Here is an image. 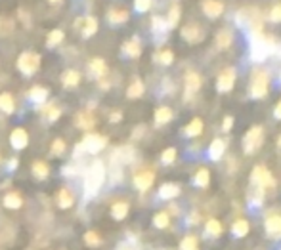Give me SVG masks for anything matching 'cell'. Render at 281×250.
<instances>
[{"label": "cell", "instance_id": "cell-1", "mask_svg": "<svg viewBox=\"0 0 281 250\" xmlns=\"http://www.w3.org/2000/svg\"><path fill=\"white\" fill-rule=\"evenodd\" d=\"M272 75L266 67H254L249 78V95L252 99H264L270 90Z\"/></svg>", "mask_w": 281, "mask_h": 250}, {"label": "cell", "instance_id": "cell-2", "mask_svg": "<svg viewBox=\"0 0 281 250\" xmlns=\"http://www.w3.org/2000/svg\"><path fill=\"white\" fill-rule=\"evenodd\" d=\"M105 180V164L101 160H94L84 178V191L86 195H96Z\"/></svg>", "mask_w": 281, "mask_h": 250}, {"label": "cell", "instance_id": "cell-3", "mask_svg": "<svg viewBox=\"0 0 281 250\" xmlns=\"http://www.w3.org/2000/svg\"><path fill=\"white\" fill-rule=\"evenodd\" d=\"M262 143H264V128L260 125L250 126L249 130L245 132V136H243V141H241L243 153L245 155H254L262 147Z\"/></svg>", "mask_w": 281, "mask_h": 250}, {"label": "cell", "instance_id": "cell-4", "mask_svg": "<svg viewBox=\"0 0 281 250\" xmlns=\"http://www.w3.org/2000/svg\"><path fill=\"white\" fill-rule=\"evenodd\" d=\"M105 145H107V140H105L103 136H99V134H86L84 140L75 147V156H81L84 151L96 155V153H99Z\"/></svg>", "mask_w": 281, "mask_h": 250}, {"label": "cell", "instance_id": "cell-5", "mask_svg": "<svg viewBox=\"0 0 281 250\" xmlns=\"http://www.w3.org/2000/svg\"><path fill=\"white\" fill-rule=\"evenodd\" d=\"M237 82V69L235 67H224L216 77V92L218 94H228L235 88Z\"/></svg>", "mask_w": 281, "mask_h": 250}, {"label": "cell", "instance_id": "cell-6", "mask_svg": "<svg viewBox=\"0 0 281 250\" xmlns=\"http://www.w3.org/2000/svg\"><path fill=\"white\" fill-rule=\"evenodd\" d=\"M250 184H252L254 188H262V189L276 188V178L272 176V172H270L266 166L258 164V166H254L252 172H250Z\"/></svg>", "mask_w": 281, "mask_h": 250}, {"label": "cell", "instance_id": "cell-7", "mask_svg": "<svg viewBox=\"0 0 281 250\" xmlns=\"http://www.w3.org/2000/svg\"><path fill=\"white\" fill-rule=\"evenodd\" d=\"M274 46V40L272 38H268V36H258V38H254V42H252V50H250V56H252V60L254 62H264L270 54H272V48Z\"/></svg>", "mask_w": 281, "mask_h": 250}, {"label": "cell", "instance_id": "cell-8", "mask_svg": "<svg viewBox=\"0 0 281 250\" xmlns=\"http://www.w3.org/2000/svg\"><path fill=\"white\" fill-rule=\"evenodd\" d=\"M40 67V56L34 54V52H23L19 58H17V69L23 73V75H34Z\"/></svg>", "mask_w": 281, "mask_h": 250}, {"label": "cell", "instance_id": "cell-9", "mask_svg": "<svg viewBox=\"0 0 281 250\" xmlns=\"http://www.w3.org/2000/svg\"><path fill=\"white\" fill-rule=\"evenodd\" d=\"M203 86V77L197 71H187L184 77V99L189 101Z\"/></svg>", "mask_w": 281, "mask_h": 250}, {"label": "cell", "instance_id": "cell-10", "mask_svg": "<svg viewBox=\"0 0 281 250\" xmlns=\"http://www.w3.org/2000/svg\"><path fill=\"white\" fill-rule=\"evenodd\" d=\"M180 36L186 40L187 44H199V42L205 40V29L199 23H187L182 27Z\"/></svg>", "mask_w": 281, "mask_h": 250}, {"label": "cell", "instance_id": "cell-11", "mask_svg": "<svg viewBox=\"0 0 281 250\" xmlns=\"http://www.w3.org/2000/svg\"><path fill=\"white\" fill-rule=\"evenodd\" d=\"M260 19V12L256 8H241L235 14V23L243 29H249L252 23H256Z\"/></svg>", "mask_w": 281, "mask_h": 250}, {"label": "cell", "instance_id": "cell-12", "mask_svg": "<svg viewBox=\"0 0 281 250\" xmlns=\"http://www.w3.org/2000/svg\"><path fill=\"white\" fill-rule=\"evenodd\" d=\"M224 10H226L224 0H203L201 2V12L209 19H218L220 16L224 14Z\"/></svg>", "mask_w": 281, "mask_h": 250}, {"label": "cell", "instance_id": "cell-13", "mask_svg": "<svg viewBox=\"0 0 281 250\" xmlns=\"http://www.w3.org/2000/svg\"><path fill=\"white\" fill-rule=\"evenodd\" d=\"M226 149H228V141H226L224 138H215V140L211 141L209 149H207V156L216 162V160H220V158L224 156Z\"/></svg>", "mask_w": 281, "mask_h": 250}, {"label": "cell", "instance_id": "cell-14", "mask_svg": "<svg viewBox=\"0 0 281 250\" xmlns=\"http://www.w3.org/2000/svg\"><path fill=\"white\" fill-rule=\"evenodd\" d=\"M153 182H155V172L153 170H144V172L134 176V186L140 191H148L153 186Z\"/></svg>", "mask_w": 281, "mask_h": 250}, {"label": "cell", "instance_id": "cell-15", "mask_svg": "<svg viewBox=\"0 0 281 250\" xmlns=\"http://www.w3.org/2000/svg\"><path fill=\"white\" fill-rule=\"evenodd\" d=\"M10 143L14 149H23L29 143V134L25 128H14L10 134Z\"/></svg>", "mask_w": 281, "mask_h": 250}, {"label": "cell", "instance_id": "cell-16", "mask_svg": "<svg viewBox=\"0 0 281 250\" xmlns=\"http://www.w3.org/2000/svg\"><path fill=\"white\" fill-rule=\"evenodd\" d=\"M231 44H233V31L228 29V27L220 29V31L216 32V36H215V46H216V50H228Z\"/></svg>", "mask_w": 281, "mask_h": 250}, {"label": "cell", "instance_id": "cell-17", "mask_svg": "<svg viewBox=\"0 0 281 250\" xmlns=\"http://www.w3.org/2000/svg\"><path fill=\"white\" fill-rule=\"evenodd\" d=\"M264 227H266V233H268L270 237L280 239L281 237V214H272V216H268Z\"/></svg>", "mask_w": 281, "mask_h": 250}, {"label": "cell", "instance_id": "cell-18", "mask_svg": "<svg viewBox=\"0 0 281 250\" xmlns=\"http://www.w3.org/2000/svg\"><path fill=\"white\" fill-rule=\"evenodd\" d=\"M203 128H205V125H203V119H199V117H193L189 123H187L186 126H184V136H187V138H199L201 134H203Z\"/></svg>", "mask_w": 281, "mask_h": 250}, {"label": "cell", "instance_id": "cell-19", "mask_svg": "<svg viewBox=\"0 0 281 250\" xmlns=\"http://www.w3.org/2000/svg\"><path fill=\"white\" fill-rule=\"evenodd\" d=\"M123 52L128 58H140L142 56V42H140V38L134 36V38L126 40L125 44H123Z\"/></svg>", "mask_w": 281, "mask_h": 250}, {"label": "cell", "instance_id": "cell-20", "mask_svg": "<svg viewBox=\"0 0 281 250\" xmlns=\"http://www.w3.org/2000/svg\"><path fill=\"white\" fill-rule=\"evenodd\" d=\"M172 109L168 107V105H161V107H157L155 109V125L157 126H163V125H168L170 121H172Z\"/></svg>", "mask_w": 281, "mask_h": 250}, {"label": "cell", "instance_id": "cell-21", "mask_svg": "<svg viewBox=\"0 0 281 250\" xmlns=\"http://www.w3.org/2000/svg\"><path fill=\"white\" fill-rule=\"evenodd\" d=\"M88 71H90V75H92L94 78H103L105 77V73H107V65H105V62L101 60V58H94L92 62H90V65H88Z\"/></svg>", "mask_w": 281, "mask_h": 250}, {"label": "cell", "instance_id": "cell-22", "mask_svg": "<svg viewBox=\"0 0 281 250\" xmlns=\"http://www.w3.org/2000/svg\"><path fill=\"white\" fill-rule=\"evenodd\" d=\"M132 156H134V149L132 147H119V149H115V153L111 156V160L115 162V164H125V162H130L132 160Z\"/></svg>", "mask_w": 281, "mask_h": 250}, {"label": "cell", "instance_id": "cell-23", "mask_svg": "<svg viewBox=\"0 0 281 250\" xmlns=\"http://www.w3.org/2000/svg\"><path fill=\"white\" fill-rule=\"evenodd\" d=\"M180 195V186L178 184H163L159 188V197L165 201H172Z\"/></svg>", "mask_w": 281, "mask_h": 250}, {"label": "cell", "instance_id": "cell-24", "mask_svg": "<svg viewBox=\"0 0 281 250\" xmlns=\"http://www.w3.org/2000/svg\"><path fill=\"white\" fill-rule=\"evenodd\" d=\"M180 17H182V8H180V4H172V6H170V10H168V16L165 17V21H166L168 29L178 27Z\"/></svg>", "mask_w": 281, "mask_h": 250}, {"label": "cell", "instance_id": "cell-25", "mask_svg": "<svg viewBox=\"0 0 281 250\" xmlns=\"http://www.w3.org/2000/svg\"><path fill=\"white\" fill-rule=\"evenodd\" d=\"M62 82L65 88H75L79 82H81V73L75 71V69H69L62 75Z\"/></svg>", "mask_w": 281, "mask_h": 250}, {"label": "cell", "instance_id": "cell-26", "mask_svg": "<svg viewBox=\"0 0 281 250\" xmlns=\"http://www.w3.org/2000/svg\"><path fill=\"white\" fill-rule=\"evenodd\" d=\"M193 184L201 189L209 188V184H211V170L209 168H199L195 172V176H193Z\"/></svg>", "mask_w": 281, "mask_h": 250}, {"label": "cell", "instance_id": "cell-27", "mask_svg": "<svg viewBox=\"0 0 281 250\" xmlns=\"http://www.w3.org/2000/svg\"><path fill=\"white\" fill-rule=\"evenodd\" d=\"M146 92V84L140 80V78H134L132 82H130V86H128V90H126V95L130 97V99H138V97H142Z\"/></svg>", "mask_w": 281, "mask_h": 250}, {"label": "cell", "instance_id": "cell-28", "mask_svg": "<svg viewBox=\"0 0 281 250\" xmlns=\"http://www.w3.org/2000/svg\"><path fill=\"white\" fill-rule=\"evenodd\" d=\"M107 19H109L111 23H115V25L126 23V21H128V12L123 10V8H111V10L107 12Z\"/></svg>", "mask_w": 281, "mask_h": 250}, {"label": "cell", "instance_id": "cell-29", "mask_svg": "<svg viewBox=\"0 0 281 250\" xmlns=\"http://www.w3.org/2000/svg\"><path fill=\"white\" fill-rule=\"evenodd\" d=\"M2 203H4V206H6V208L16 210V208H19V206L23 204V199H21V195H19L17 191H10V193L2 199Z\"/></svg>", "mask_w": 281, "mask_h": 250}, {"label": "cell", "instance_id": "cell-30", "mask_svg": "<svg viewBox=\"0 0 281 250\" xmlns=\"http://www.w3.org/2000/svg\"><path fill=\"white\" fill-rule=\"evenodd\" d=\"M249 229H250L249 221L243 219V218L235 219L233 225H231V233H233V237H239V239H241V237H247V235H249Z\"/></svg>", "mask_w": 281, "mask_h": 250}, {"label": "cell", "instance_id": "cell-31", "mask_svg": "<svg viewBox=\"0 0 281 250\" xmlns=\"http://www.w3.org/2000/svg\"><path fill=\"white\" fill-rule=\"evenodd\" d=\"M75 125L79 126V128H83V130H88V128H92V126L96 125V119H94L88 111H81V113L75 117Z\"/></svg>", "mask_w": 281, "mask_h": 250}, {"label": "cell", "instance_id": "cell-32", "mask_svg": "<svg viewBox=\"0 0 281 250\" xmlns=\"http://www.w3.org/2000/svg\"><path fill=\"white\" fill-rule=\"evenodd\" d=\"M155 62L159 63V65H165V67L172 65V63H174V52H172L170 48H161L155 54Z\"/></svg>", "mask_w": 281, "mask_h": 250}, {"label": "cell", "instance_id": "cell-33", "mask_svg": "<svg viewBox=\"0 0 281 250\" xmlns=\"http://www.w3.org/2000/svg\"><path fill=\"white\" fill-rule=\"evenodd\" d=\"M128 210H130L128 203H125V201L115 203V204L111 206V216H113L115 219H125L126 216H128Z\"/></svg>", "mask_w": 281, "mask_h": 250}, {"label": "cell", "instance_id": "cell-34", "mask_svg": "<svg viewBox=\"0 0 281 250\" xmlns=\"http://www.w3.org/2000/svg\"><path fill=\"white\" fill-rule=\"evenodd\" d=\"M73 203H75L73 193L69 189H60V193H58V206L60 208H71Z\"/></svg>", "mask_w": 281, "mask_h": 250}, {"label": "cell", "instance_id": "cell-35", "mask_svg": "<svg viewBox=\"0 0 281 250\" xmlns=\"http://www.w3.org/2000/svg\"><path fill=\"white\" fill-rule=\"evenodd\" d=\"M29 99L34 101V103H44L48 99V90L42 88V86H33L29 90Z\"/></svg>", "mask_w": 281, "mask_h": 250}, {"label": "cell", "instance_id": "cell-36", "mask_svg": "<svg viewBox=\"0 0 281 250\" xmlns=\"http://www.w3.org/2000/svg\"><path fill=\"white\" fill-rule=\"evenodd\" d=\"M98 31V19L92 17V16H88V17H84V27H83V36H92L96 34Z\"/></svg>", "mask_w": 281, "mask_h": 250}, {"label": "cell", "instance_id": "cell-37", "mask_svg": "<svg viewBox=\"0 0 281 250\" xmlns=\"http://www.w3.org/2000/svg\"><path fill=\"white\" fill-rule=\"evenodd\" d=\"M33 174H34L38 180H44V178H48V174H50V170H48V164H46V162H42V160H36V162H33Z\"/></svg>", "mask_w": 281, "mask_h": 250}, {"label": "cell", "instance_id": "cell-38", "mask_svg": "<svg viewBox=\"0 0 281 250\" xmlns=\"http://www.w3.org/2000/svg\"><path fill=\"white\" fill-rule=\"evenodd\" d=\"M205 231H207V235H211V237H218L220 233H222V223H220L216 218H211L205 223Z\"/></svg>", "mask_w": 281, "mask_h": 250}, {"label": "cell", "instance_id": "cell-39", "mask_svg": "<svg viewBox=\"0 0 281 250\" xmlns=\"http://www.w3.org/2000/svg\"><path fill=\"white\" fill-rule=\"evenodd\" d=\"M14 97L10 94H0V111L4 113H14Z\"/></svg>", "mask_w": 281, "mask_h": 250}, {"label": "cell", "instance_id": "cell-40", "mask_svg": "<svg viewBox=\"0 0 281 250\" xmlns=\"http://www.w3.org/2000/svg\"><path fill=\"white\" fill-rule=\"evenodd\" d=\"M151 29H153V32H157V34H163V32L168 31V25H166L165 17H161V16H155V17L151 19Z\"/></svg>", "mask_w": 281, "mask_h": 250}, {"label": "cell", "instance_id": "cell-41", "mask_svg": "<svg viewBox=\"0 0 281 250\" xmlns=\"http://www.w3.org/2000/svg\"><path fill=\"white\" fill-rule=\"evenodd\" d=\"M178 156V149L176 147H166L163 153H161V162L163 164H172Z\"/></svg>", "mask_w": 281, "mask_h": 250}, {"label": "cell", "instance_id": "cell-42", "mask_svg": "<svg viewBox=\"0 0 281 250\" xmlns=\"http://www.w3.org/2000/svg\"><path fill=\"white\" fill-rule=\"evenodd\" d=\"M168 223H170V216H168V212H157L155 216H153V225L159 227V229L168 227Z\"/></svg>", "mask_w": 281, "mask_h": 250}, {"label": "cell", "instance_id": "cell-43", "mask_svg": "<svg viewBox=\"0 0 281 250\" xmlns=\"http://www.w3.org/2000/svg\"><path fill=\"white\" fill-rule=\"evenodd\" d=\"M180 250H199V241L193 235H187L180 243Z\"/></svg>", "mask_w": 281, "mask_h": 250}, {"label": "cell", "instance_id": "cell-44", "mask_svg": "<svg viewBox=\"0 0 281 250\" xmlns=\"http://www.w3.org/2000/svg\"><path fill=\"white\" fill-rule=\"evenodd\" d=\"M62 40H63V31H62V29H54V31L48 34L46 46H48V48H54V46H58Z\"/></svg>", "mask_w": 281, "mask_h": 250}, {"label": "cell", "instance_id": "cell-45", "mask_svg": "<svg viewBox=\"0 0 281 250\" xmlns=\"http://www.w3.org/2000/svg\"><path fill=\"white\" fill-rule=\"evenodd\" d=\"M84 241H86L88 247H99V243H101V239H99V235L96 231H86L84 233Z\"/></svg>", "mask_w": 281, "mask_h": 250}, {"label": "cell", "instance_id": "cell-46", "mask_svg": "<svg viewBox=\"0 0 281 250\" xmlns=\"http://www.w3.org/2000/svg\"><path fill=\"white\" fill-rule=\"evenodd\" d=\"M268 19L272 21V23H281V2H278L272 10H270V14H268Z\"/></svg>", "mask_w": 281, "mask_h": 250}, {"label": "cell", "instance_id": "cell-47", "mask_svg": "<svg viewBox=\"0 0 281 250\" xmlns=\"http://www.w3.org/2000/svg\"><path fill=\"white\" fill-rule=\"evenodd\" d=\"M151 4H153V0H134V10L144 14V12H148L151 8Z\"/></svg>", "mask_w": 281, "mask_h": 250}, {"label": "cell", "instance_id": "cell-48", "mask_svg": "<svg viewBox=\"0 0 281 250\" xmlns=\"http://www.w3.org/2000/svg\"><path fill=\"white\" fill-rule=\"evenodd\" d=\"M50 151H52V155L54 156L63 155V151H65V141L60 140V138H58V140H54V143H52V149H50Z\"/></svg>", "mask_w": 281, "mask_h": 250}, {"label": "cell", "instance_id": "cell-49", "mask_svg": "<svg viewBox=\"0 0 281 250\" xmlns=\"http://www.w3.org/2000/svg\"><path fill=\"white\" fill-rule=\"evenodd\" d=\"M233 123H235V117H233V115H226V117L222 119V126H220V128H222V132H226V134H228V132H231Z\"/></svg>", "mask_w": 281, "mask_h": 250}, {"label": "cell", "instance_id": "cell-50", "mask_svg": "<svg viewBox=\"0 0 281 250\" xmlns=\"http://www.w3.org/2000/svg\"><path fill=\"white\" fill-rule=\"evenodd\" d=\"M46 115H48V121L52 123V121H56V119L62 115V109H58V107L52 105V107H48V113H46Z\"/></svg>", "mask_w": 281, "mask_h": 250}, {"label": "cell", "instance_id": "cell-51", "mask_svg": "<svg viewBox=\"0 0 281 250\" xmlns=\"http://www.w3.org/2000/svg\"><path fill=\"white\" fill-rule=\"evenodd\" d=\"M274 119L281 121V99L276 103V107H274Z\"/></svg>", "mask_w": 281, "mask_h": 250}, {"label": "cell", "instance_id": "cell-52", "mask_svg": "<svg viewBox=\"0 0 281 250\" xmlns=\"http://www.w3.org/2000/svg\"><path fill=\"white\" fill-rule=\"evenodd\" d=\"M121 119H123L121 111H115V113H111V117H109V121H111V123H119Z\"/></svg>", "mask_w": 281, "mask_h": 250}, {"label": "cell", "instance_id": "cell-53", "mask_svg": "<svg viewBox=\"0 0 281 250\" xmlns=\"http://www.w3.org/2000/svg\"><path fill=\"white\" fill-rule=\"evenodd\" d=\"M16 166H17V160H16V158H12V160H10V170H12V168H16Z\"/></svg>", "mask_w": 281, "mask_h": 250}, {"label": "cell", "instance_id": "cell-54", "mask_svg": "<svg viewBox=\"0 0 281 250\" xmlns=\"http://www.w3.org/2000/svg\"><path fill=\"white\" fill-rule=\"evenodd\" d=\"M276 143H278V147H280V149H281V134H280V136H278V141H276Z\"/></svg>", "mask_w": 281, "mask_h": 250}, {"label": "cell", "instance_id": "cell-55", "mask_svg": "<svg viewBox=\"0 0 281 250\" xmlns=\"http://www.w3.org/2000/svg\"><path fill=\"white\" fill-rule=\"evenodd\" d=\"M50 2H52V4H58V2H60V0H50Z\"/></svg>", "mask_w": 281, "mask_h": 250}, {"label": "cell", "instance_id": "cell-56", "mask_svg": "<svg viewBox=\"0 0 281 250\" xmlns=\"http://www.w3.org/2000/svg\"><path fill=\"white\" fill-rule=\"evenodd\" d=\"M280 77H281V73H280Z\"/></svg>", "mask_w": 281, "mask_h": 250}]
</instances>
